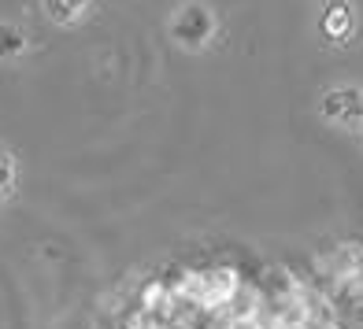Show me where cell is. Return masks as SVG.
<instances>
[{"label":"cell","instance_id":"3","mask_svg":"<svg viewBox=\"0 0 363 329\" xmlns=\"http://www.w3.org/2000/svg\"><path fill=\"white\" fill-rule=\"evenodd\" d=\"M319 34L326 41H345L352 34V8L349 0H330L319 15Z\"/></svg>","mask_w":363,"mask_h":329},{"label":"cell","instance_id":"4","mask_svg":"<svg viewBox=\"0 0 363 329\" xmlns=\"http://www.w3.org/2000/svg\"><path fill=\"white\" fill-rule=\"evenodd\" d=\"M89 8V0H45V11H48V19L60 23V26H67L74 23L82 11Z\"/></svg>","mask_w":363,"mask_h":329},{"label":"cell","instance_id":"2","mask_svg":"<svg viewBox=\"0 0 363 329\" xmlns=\"http://www.w3.org/2000/svg\"><path fill=\"white\" fill-rule=\"evenodd\" d=\"M171 34L186 48H204L211 37H216V15H211L204 4H182V11L171 23Z\"/></svg>","mask_w":363,"mask_h":329},{"label":"cell","instance_id":"6","mask_svg":"<svg viewBox=\"0 0 363 329\" xmlns=\"http://www.w3.org/2000/svg\"><path fill=\"white\" fill-rule=\"evenodd\" d=\"M11 182H15V159H11V152L0 148V192L11 189Z\"/></svg>","mask_w":363,"mask_h":329},{"label":"cell","instance_id":"1","mask_svg":"<svg viewBox=\"0 0 363 329\" xmlns=\"http://www.w3.org/2000/svg\"><path fill=\"white\" fill-rule=\"evenodd\" d=\"M319 111L326 122H334L341 129H363V89H352V86L330 89L323 93Z\"/></svg>","mask_w":363,"mask_h":329},{"label":"cell","instance_id":"5","mask_svg":"<svg viewBox=\"0 0 363 329\" xmlns=\"http://www.w3.org/2000/svg\"><path fill=\"white\" fill-rule=\"evenodd\" d=\"M23 45H26V34H23L19 26H11V23L0 26V56H4V59L8 56H19Z\"/></svg>","mask_w":363,"mask_h":329}]
</instances>
